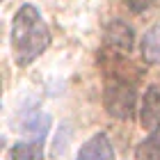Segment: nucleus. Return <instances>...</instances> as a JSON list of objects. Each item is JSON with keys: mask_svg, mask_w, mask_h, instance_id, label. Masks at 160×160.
I'll list each match as a JSON object with an SVG mask.
<instances>
[{"mask_svg": "<svg viewBox=\"0 0 160 160\" xmlns=\"http://www.w3.org/2000/svg\"><path fill=\"white\" fill-rule=\"evenodd\" d=\"M105 39L110 43L112 48L117 50H123V53H130L135 46V32L133 28H130L126 21H112L110 25H108V32H105Z\"/></svg>", "mask_w": 160, "mask_h": 160, "instance_id": "nucleus-4", "label": "nucleus"}, {"mask_svg": "<svg viewBox=\"0 0 160 160\" xmlns=\"http://www.w3.org/2000/svg\"><path fill=\"white\" fill-rule=\"evenodd\" d=\"M48 126H50V119L46 117V114H41V112H30L23 119V130H28V133H32V135H37V137L46 135Z\"/></svg>", "mask_w": 160, "mask_h": 160, "instance_id": "nucleus-9", "label": "nucleus"}, {"mask_svg": "<svg viewBox=\"0 0 160 160\" xmlns=\"http://www.w3.org/2000/svg\"><path fill=\"white\" fill-rule=\"evenodd\" d=\"M142 126L144 128H151V130H158L160 128V87L151 85L147 94H144V101H142Z\"/></svg>", "mask_w": 160, "mask_h": 160, "instance_id": "nucleus-5", "label": "nucleus"}, {"mask_svg": "<svg viewBox=\"0 0 160 160\" xmlns=\"http://www.w3.org/2000/svg\"><path fill=\"white\" fill-rule=\"evenodd\" d=\"M137 160H160V128L153 130L135 151Z\"/></svg>", "mask_w": 160, "mask_h": 160, "instance_id": "nucleus-8", "label": "nucleus"}, {"mask_svg": "<svg viewBox=\"0 0 160 160\" xmlns=\"http://www.w3.org/2000/svg\"><path fill=\"white\" fill-rule=\"evenodd\" d=\"M12 43H14V60L21 67L30 64L43 53L50 43V30L41 12L34 5H23L14 16L12 23Z\"/></svg>", "mask_w": 160, "mask_h": 160, "instance_id": "nucleus-1", "label": "nucleus"}, {"mask_svg": "<svg viewBox=\"0 0 160 160\" xmlns=\"http://www.w3.org/2000/svg\"><path fill=\"white\" fill-rule=\"evenodd\" d=\"M9 160H43V144L37 142H16L9 149Z\"/></svg>", "mask_w": 160, "mask_h": 160, "instance_id": "nucleus-6", "label": "nucleus"}, {"mask_svg": "<svg viewBox=\"0 0 160 160\" xmlns=\"http://www.w3.org/2000/svg\"><path fill=\"white\" fill-rule=\"evenodd\" d=\"M76 160H114V149H112L110 137L105 133L94 135L92 140H87L82 144Z\"/></svg>", "mask_w": 160, "mask_h": 160, "instance_id": "nucleus-3", "label": "nucleus"}, {"mask_svg": "<svg viewBox=\"0 0 160 160\" xmlns=\"http://www.w3.org/2000/svg\"><path fill=\"white\" fill-rule=\"evenodd\" d=\"M128 7H130V12H135V14H140V12H147L151 5L156 2V0H126Z\"/></svg>", "mask_w": 160, "mask_h": 160, "instance_id": "nucleus-10", "label": "nucleus"}, {"mask_svg": "<svg viewBox=\"0 0 160 160\" xmlns=\"http://www.w3.org/2000/svg\"><path fill=\"white\" fill-rule=\"evenodd\" d=\"M142 57L149 64L160 62V23L153 25L142 39Z\"/></svg>", "mask_w": 160, "mask_h": 160, "instance_id": "nucleus-7", "label": "nucleus"}, {"mask_svg": "<svg viewBox=\"0 0 160 160\" xmlns=\"http://www.w3.org/2000/svg\"><path fill=\"white\" fill-rule=\"evenodd\" d=\"M135 101L137 94L133 85L126 80H112L105 89V110L117 119H130L135 114Z\"/></svg>", "mask_w": 160, "mask_h": 160, "instance_id": "nucleus-2", "label": "nucleus"}]
</instances>
